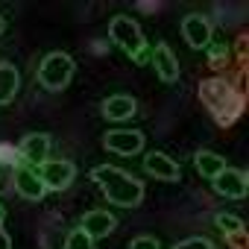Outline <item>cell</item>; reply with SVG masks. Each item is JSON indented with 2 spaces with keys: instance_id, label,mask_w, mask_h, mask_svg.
Returning <instances> with one entry per match:
<instances>
[{
  "instance_id": "obj_10",
  "label": "cell",
  "mask_w": 249,
  "mask_h": 249,
  "mask_svg": "<svg viewBox=\"0 0 249 249\" xmlns=\"http://www.w3.org/2000/svg\"><path fill=\"white\" fill-rule=\"evenodd\" d=\"M15 188H18V194H21L24 199H33V202L44 199V194H47V188H44L38 170H33V167H27V164H18V167H15Z\"/></svg>"
},
{
  "instance_id": "obj_5",
  "label": "cell",
  "mask_w": 249,
  "mask_h": 249,
  "mask_svg": "<svg viewBox=\"0 0 249 249\" xmlns=\"http://www.w3.org/2000/svg\"><path fill=\"white\" fill-rule=\"evenodd\" d=\"M50 147H53V138L47 132H30L21 138V147H18V161L38 170L41 164L50 161Z\"/></svg>"
},
{
  "instance_id": "obj_2",
  "label": "cell",
  "mask_w": 249,
  "mask_h": 249,
  "mask_svg": "<svg viewBox=\"0 0 249 249\" xmlns=\"http://www.w3.org/2000/svg\"><path fill=\"white\" fill-rule=\"evenodd\" d=\"M199 97L208 106V111L220 120V123H231L240 114V97L234 94V88L223 79H208L199 85Z\"/></svg>"
},
{
  "instance_id": "obj_11",
  "label": "cell",
  "mask_w": 249,
  "mask_h": 249,
  "mask_svg": "<svg viewBox=\"0 0 249 249\" xmlns=\"http://www.w3.org/2000/svg\"><path fill=\"white\" fill-rule=\"evenodd\" d=\"M114 226H117V217H114L111 211H106V208H94V211H88V214L82 217V223H79V229H82L91 240L111 234Z\"/></svg>"
},
{
  "instance_id": "obj_13",
  "label": "cell",
  "mask_w": 249,
  "mask_h": 249,
  "mask_svg": "<svg viewBox=\"0 0 249 249\" xmlns=\"http://www.w3.org/2000/svg\"><path fill=\"white\" fill-rule=\"evenodd\" d=\"M100 111H103L106 120H129V117H135L138 103L129 94H111L100 103Z\"/></svg>"
},
{
  "instance_id": "obj_6",
  "label": "cell",
  "mask_w": 249,
  "mask_h": 249,
  "mask_svg": "<svg viewBox=\"0 0 249 249\" xmlns=\"http://www.w3.org/2000/svg\"><path fill=\"white\" fill-rule=\"evenodd\" d=\"M38 176L44 182L47 191H65L71 188V182L76 179V167L68 161V159H59V161H47L38 167Z\"/></svg>"
},
{
  "instance_id": "obj_4",
  "label": "cell",
  "mask_w": 249,
  "mask_h": 249,
  "mask_svg": "<svg viewBox=\"0 0 249 249\" xmlns=\"http://www.w3.org/2000/svg\"><path fill=\"white\" fill-rule=\"evenodd\" d=\"M71 79H73V59L68 53L53 50V53H47L41 59V65H38V82L47 91H62V88L71 85Z\"/></svg>"
},
{
  "instance_id": "obj_16",
  "label": "cell",
  "mask_w": 249,
  "mask_h": 249,
  "mask_svg": "<svg viewBox=\"0 0 249 249\" xmlns=\"http://www.w3.org/2000/svg\"><path fill=\"white\" fill-rule=\"evenodd\" d=\"M194 167H196V173H199V176L214 179L217 173H223V170H226V159H223V156H217V153L199 150V153L194 156Z\"/></svg>"
},
{
  "instance_id": "obj_1",
  "label": "cell",
  "mask_w": 249,
  "mask_h": 249,
  "mask_svg": "<svg viewBox=\"0 0 249 249\" xmlns=\"http://www.w3.org/2000/svg\"><path fill=\"white\" fill-rule=\"evenodd\" d=\"M91 179L94 185L100 188V194L117 205V208H135L144 202V185L138 176L126 173V170H120L114 164H100L91 170Z\"/></svg>"
},
{
  "instance_id": "obj_24",
  "label": "cell",
  "mask_w": 249,
  "mask_h": 249,
  "mask_svg": "<svg viewBox=\"0 0 249 249\" xmlns=\"http://www.w3.org/2000/svg\"><path fill=\"white\" fill-rule=\"evenodd\" d=\"M3 30H6V21H3V18H0V33H3Z\"/></svg>"
},
{
  "instance_id": "obj_17",
  "label": "cell",
  "mask_w": 249,
  "mask_h": 249,
  "mask_svg": "<svg viewBox=\"0 0 249 249\" xmlns=\"http://www.w3.org/2000/svg\"><path fill=\"white\" fill-rule=\"evenodd\" d=\"M62 249H94V240L76 226V229H71L68 231V237H65V246Z\"/></svg>"
},
{
  "instance_id": "obj_8",
  "label": "cell",
  "mask_w": 249,
  "mask_h": 249,
  "mask_svg": "<svg viewBox=\"0 0 249 249\" xmlns=\"http://www.w3.org/2000/svg\"><path fill=\"white\" fill-rule=\"evenodd\" d=\"M211 33H214L211 21L205 15H199V12H194V15H188L182 21V36H185L188 47H194V50H205L211 44Z\"/></svg>"
},
{
  "instance_id": "obj_21",
  "label": "cell",
  "mask_w": 249,
  "mask_h": 249,
  "mask_svg": "<svg viewBox=\"0 0 249 249\" xmlns=\"http://www.w3.org/2000/svg\"><path fill=\"white\" fill-rule=\"evenodd\" d=\"M0 164H21L18 161V150H12V147H0Z\"/></svg>"
},
{
  "instance_id": "obj_18",
  "label": "cell",
  "mask_w": 249,
  "mask_h": 249,
  "mask_svg": "<svg viewBox=\"0 0 249 249\" xmlns=\"http://www.w3.org/2000/svg\"><path fill=\"white\" fill-rule=\"evenodd\" d=\"M217 229L231 234V237H237V234H243V220L234 217V214H217Z\"/></svg>"
},
{
  "instance_id": "obj_15",
  "label": "cell",
  "mask_w": 249,
  "mask_h": 249,
  "mask_svg": "<svg viewBox=\"0 0 249 249\" xmlns=\"http://www.w3.org/2000/svg\"><path fill=\"white\" fill-rule=\"evenodd\" d=\"M21 88V73L12 62H0V106H9Z\"/></svg>"
},
{
  "instance_id": "obj_20",
  "label": "cell",
  "mask_w": 249,
  "mask_h": 249,
  "mask_svg": "<svg viewBox=\"0 0 249 249\" xmlns=\"http://www.w3.org/2000/svg\"><path fill=\"white\" fill-rule=\"evenodd\" d=\"M129 249H161V246H159V240H156V237L141 234V237H135V240L129 243Z\"/></svg>"
},
{
  "instance_id": "obj_9",
  "label": "cell",
  "mask_w": 249,
  "mask_h": 249,
  "mask_svg": "<svg viewBox=\"0 0 249 249\" xmlns=\"http://www.w3.org/2000/svg\"><path fill=\"white\" fill-rule=\"evenodd\" d=\"M214 191L220 196H229V199H243L246 196V188H249V179L243 170H234V167H226L223 173H217L214 179Z\"/></svg>"
},
{
  "instance_id": "obj_19",
  "label": "cell",
  "mask_w": 249,
  "mask_h": 249,
  "mask_svg": "<svg viewBox=\"0 0 249 249\" xmlns=\"http://www.w3.org/2000/svg\"><path fill=\"white\" fill-rule=\"evenodd\" d=\"M173 249H214V243L205 237H188V240H179Z\"/></svg>"
},
{
  "instance_id": "obj_22",
  "label": "cell",
  "mask_w": 249,
  "mask_h": 249,
  "mask_svg": "<svg viewBox=\"0 0 249 249\" xmlns=\"http://www.w3.org/2000/svg\"><path fill=\"white\" fill-rule=\"evenodd\" d=\"M0 249H12V237H9L3 229H0Z\"/></svg>"
},
{
  "instance_id": "obj_3",
  "label": "cell",
  "mask_w": 249,
  "mask_h": 249,
  "mask_svg": "<svg viewBox=\"0 0 249 249\" xmlns=\"http://www.w3.org/2000/svg\"><path fill=\"white\" fill-rule=\"evenodd\" d=\"M108 38H111L123 53H126V56H132L135 62H144V59H147V38H144L141 27H138L132 18L114 15V18L108 21Z\"/></svg>"
},
{
  "instance_id": "obj_12",
  "label": "cell",
  "mask_w": 249,
  "mask_h": 249,
  "mask_svg": "<svg viewBox=\"0 0 249 249\" xmlns=\"http://www.w3.org/2000/svg\"><path fill=\"white\" fill-rule=\"evenodd\" d=\"M144 170L153 176V179H161V182H176L182 173H179V164L167 156V153H147L144 156Z\"/></svg>"
},
{
  "instance_id": "obj_14",
  "label": "cell",
  "mask_w": 249,
  "mask_h": 249,
  "mask_svg": "<svg viewBox=\"0 0 249 249\" xmlns=\"http://www.w3.org/2000/svg\"><path fill=\"white\" fill-rule=\"evenodd\" d=\"M153 68H156L161 82H176L179 79V59L173 56V50L164 41H159L156 50H153Z\"/></svg>"
},
{
  "instance_id": "obj_23",
  "label": "cell",
  "mask_w": 249,
  "mask_h": 249,
  "mask_svg": "<svg viewBox=\"0 0 249 249\" xmlns=\"http://www.w3.org/2000/svg\"><path fill=\"white\" fill-rule=\"evenodd\" d=\"M3 220H6V208H3V202H0V229H3Z\"/></svg>"
},
{
  "instance_id": "obj_7",
  "label": "cell",
  "mask_w": 249,
  "mask_h": 249,
  "mask_svg": "<svg viewBox=\"0 0 249 249\" xmlns=\"http://www.w3.org/2000/svg\"><path fill=\"white\" fill-rule=\"evenodd\" d=\"M103 147L117 156H135L144 150V135L132 132V129H111L103 135Z\"/></svg>"
}]
</instances>
